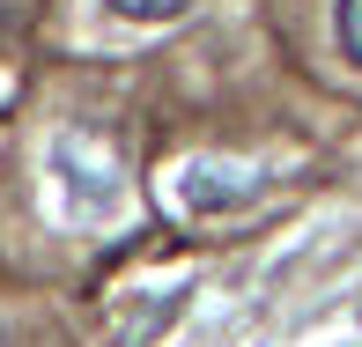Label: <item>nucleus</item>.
<instances>
[{"instance_id":"obj_2","label":"nucleus","mask_w":362,"mask_h":347,"mask_svg":"<svg viewBox=\"0 0 362 347\" xmlns=\"http://www.w3.org/2000/svg\"><path fill=\"white\" fill-rule=\"evenodd\" d=\"M340 52L362 67V0H340Z\"/></svg>"},{"instance_id":"obj_1","label":"nucleus","mask_w":362,"mask_h":347,"mask_svg":"<svg viewBox=\"0 0 362 347\" xmlns=\"http://www.w3.org/2000/svg\"><path fill=\"white\" fill-rule=\"evenodd\" d=\"M111 15H126V23H170V15H185L192 0H104Z\"/></svg>"}]
</instances>
